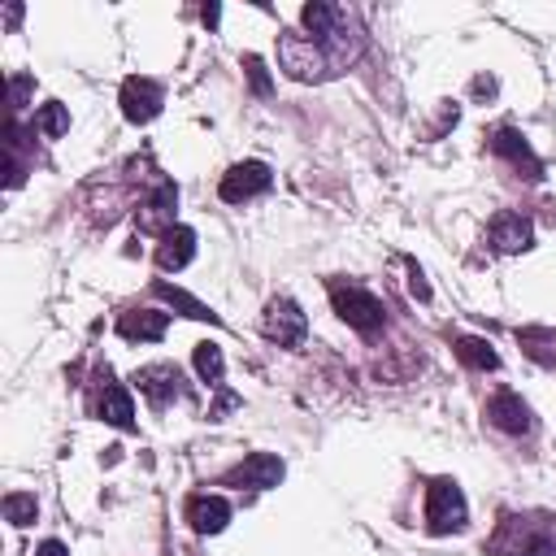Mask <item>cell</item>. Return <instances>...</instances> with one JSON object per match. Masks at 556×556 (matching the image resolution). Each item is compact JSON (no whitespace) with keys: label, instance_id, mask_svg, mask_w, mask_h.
Returning <instances> with one entry per match:
<instances>
[{"label":"cell","instance_id":"6da1fadb","mask_svg":"<svg viewBox=\"0 0 556 556\" xmlns=\"http://www.w3.org/2000/svg\"><path fill=\"white\" fill-rule=\"evenodd\" d=\"M356 56H361V30H356L348 17H339V26L326 30V35H300V30L278 35V65H282L295 83L334 78V74H343Z\"/></svg>","mask_w":556,"mask_h":556},{"label":"cell","instance_id":"7a4b0ae2","mask_svg":"<svg viewBox=\"0 0 556 556\" xmlns=\"http://www.w3.org/2000/svg\"><path fill=\"white\" fill-rule=\"evenodd\" d=\"M330 304H334V313H339L352 330H361V334H374V330H382V321H387L382 300H378L369 287L348 282V278H330Z\"/></svg>","mask_w":556,"mask_h":556},{"label":"cell","instance_id":"3957f363","mask_svg":"<svg viewBox=\"0 0 556 556\" xmlns=\"http://www.w3.org/2000/svg\"><path fill=\"white\" fill-rule=\"evenodd\" d=\"M495 552L504 556H556V526L543 517H504L495 534Z\"/></svg>","mask_w":556,"mask_h":556},{"label":"cell","instance_id":"277c9868","mask_svg":"<svg viewBox=\"0 0 556 556\" xmlns=\"http://www.w3.org/2000/svg\"><path fill=\"white\" fill-rule=\"evenodd\" d=\"M469 521V508H465V495L452 478H434L426 486V526L430 534H452V530H465Z\"/></svg>","mask_w":556,"mask_h":556},{"label":"cell","instance_id":"5b68a950","mask_svg":"<svg viewBox=\"0 0 556 556\" xmlns=\"http://www.w3.org/2000/svg\"><path fill=\"white\" fill-rule=\"evenodd\" d=\"M261 330H265V339H274L278 348H300L304 334H308V317H304V308H300L291 295H274V300L265 304V313H261Z\"/></svg>","mask_w":556,"mask_h":556},{"label":"cell","instance_id":"8992f818","mask_svg":"<svg viewBox=\"0 0 556 556\" xmlns=\"http://www.w3.org/2000/svg\"><path fill=\"white\" fill-rule=\"evenodd\" d=\"M135 387H139V395L152 404V408H169L174 400H182L187 395V387H182V369L178 365H143V369H135V378H130Z\"/></svg>","mask_w":556,"mask_h":556},{"label":"cell","instance_id":"52a82bcc","mask_svg":"<svg viewBox=\"0 0 556 556\" xmlns=\"http://www.w3.org/2000/svg\"><path fill=\"white\" fill-rule=\"evenodd\" d=\"M269 182H274V174H269L265 161H239V165H230V169L222 174V187H217V191H222L226 204H243V200L269 191Z\"/></svg>","mask_w":556,"mask_h":556},{"label":"cell","instance_id":"ba28073f","mask_svg":"<svg viewBox=\"0 0 556 556\" xmlns=\"http://www.w3.org/2000/svg\"><path fill=\"white\" fill-rule=\"evenodd\" d=\"M278 482H282V460L274 452H252L226 473V486H248V491H269Z\"/></svg>","mask_w":556,"mask_h":556},{"label":"cell","instance_id":"9c48e42d","mask_svg":"<svg viewBox=\"0 0 556 556\" xmlns=\"http://www.w3.org/2000/svg\"><path fill=\"white\" fill-rule=\"evenodd\" d=\"M161 104H165V91H161V83L156 78H126L122 83V113H126V122H152L156 113H161Z\"/></svg>","mask_w":556,"mask_h":556},{"label":"cell","instance_id":"30bf717a","mask_svg":"<svg viewBox=\"0 0 556 556\" xmlns=\"http://www.w3.org/2000/svg\"><path fill=\"white\" fill-rule=\"evenodd\" d=\"M486 239H491V248H495V252L513 256V252H526V248L534 243V226H530V217H521V213L504 208V213H495V217H491Z\"/></svg>","mask_w":556,"mask_h":556},{"label":"cell","instance_id":"8fae6325","mask_svg":"<svg viewBox=\"0 0 556 556\" xmlns=\"http://www.w3.org/2000/svg\"><path fill=\"white\" fill-rule=\"evenodd\" d=\"M486 417H491V426H500L504 434H530V430H534V417H530V408H526V400H521L517 391H495V395L486 400Z\"/></svg>","mask_w":556,"mask_h":556},{"label":"cell","instance_id":"7c38bea8","mask_svg":"<svg viewBox=\"0 0 556 556\" xmlns=\"http://www.w3.org/2000/svg\"><path fill=\"white\" fill-rule=\"evenodd\" d=\"M174 208H178V187L174 182H156V191H152V200L135 213V222H139V230H169V226H178L174 222Z\"/></svg>","mask_w":556,"mask_h":556},{"label":"cell","instance_id":"4fadbf2b","mask_svg":"<svg viewBox=\"0 0 556 556\" xmlns=\"http://www.w3.org/2000/svg\"><path fill=\"white\" fill-rule=\"evenodd\" d=\"M187 521H191L195 534H217L230 521V504L222 495H191L187 500Z\"/></svg>","mask_w":556,"mask_h":556},{"label":"cell","instance_id":"5bb4252c","mask_svg":"<svg viewBox=\"0 0 556 556\" xmlns=\"http://www.w3.org/2000/svg\"><path fill=\"white\" fill-rule=\"evenodd\" d=\"M491 152L495 156H508L526 178H543V165H539V156L530 152V143L513 130V126H504V130H495V139H491Z\"/></svg>","mask_w":556,"mask_h":556},{"label":"cell","instance_id":"9a60e30c","mask_svg":"<svg viewBox=\"0 0 556 556\" xmlns=\"http://www.w3.org/2000/svg\"><path fill=\"white\" fill-rule=\"evenodd\" d=\"M165 330H169V313H161V308H130V313L117 317V334L122 339H148V343H156Z\"/></svg>","mask_w":556,"mask_h":556},{"label":"cell","instance_id":"2e32d148","mask_svg":"<svg viewBox=\"0 0 556 556\" xmlns=\"http://www.w3.org/2000/svg\"><path fill=\"white\" fill-rule=\"evenodd\" d=\"M195 256V230L191 226H169L156 243V265L161 269H182Z\"/></svg>","mask_w":556,"mask_h":556},{"label":"cell","instance_id":"e0dca14e","mask_svg":"<svg viewBox=\"0 0 556 556\" xmlns=\"http://www.w3.org/2000/svg\"><path fill=\"white\" fill-rule=\"evenodd\" d=\"M100 417H104L109 426H117V430H130V426H135L130 391H126L122 382H113L109 374H104V391H100Z\"/></svg>","mask_w":556,"mask_h":556},{"label":"cell","instance_id":"ac0fdd59","mask_svg":"<svg viewBox=\"0 0 556 556\" xmlns=\"http://www.w3.org/2000/svg\"><path fill=\"white\" fill-rule=\"evenodd\" d=\"M456 356H460V365H469V369H500V356H495V348L486 343V339H478V334H460L456 339Z\"/></svg>","mask_w":556,"mask_h":556},{"label":"cell","instance_id":"d6986e66","mask_svg":"<svg viewBox=\"0 0 556 556\" xmlns=\"http://www.w3.org/2000/svg\"><path fill=\"white\" fill-rule=\"evenodd\" d=\"M156 295H161L165 304H174V308H182V317H191V321H217V313H213L208 304H200L195 295H187L182 287H169V282H156Z\"/></svg>","mask_w":556,"mask_h":556},{"label":"cell","instance_id":"ffe728a7","mask_svg":"<svg viewBox=\"0 0 556 556\" xmlns=\"http://www.w3.org/2000/svg\"><path fill=\"white\" fill-rule=\"evenodd\" d=\"M35 130H39L43 139H61V135L70 130V113H65V104H61V100L39 104V113H35Z\"/></svg>","mask_w":556,"mask_h":556},{"label":"cell","instance_id":"44dd1931","mask_svg":"<svg viewBox=\"0 0 556 556\" xmlns=\"http://www.w3.org/2000/svg\"><path fill=\"white\" fill-rule=\"evenodd\" d=\"M195 374H200L208 387H222L226 361H222V348H217V343H195Z\"/></svg>","mask_w":556,"mask_h":556},{"label":"cell","instance_id":"7402d4cb","mask_svg":"<svg viewBox=\"0 0 556 556\" xmlns=\"http://www.w3.org/2000/svg\"><path fill=\"white\" fill-rule=\"evenodd\" d=\"M300 17H304L308 35H326V30H334V26H339V17H343V13H339L334 4H326V0H313V4H304V13H300Z\"/></svg>","mask_w":556,"mask_h":556},{"label":"cell","instance_id":"603a6c76","mask_svg":"<svg viewBox=\"0 0 556 556\" xmlns=\"http://www.w3.org/2000/svg\"><path fill=\"white\" fill-rule=\"evenodd\" d=\"M35 513H39V504H35L30 491H9V495H4V517H9L13 526H30Z\"/></svg>","mask_w":556,"mask_h":556},{"label":"cell","instance_id":"cb8c5ba5","mask_svg":"<svg viewBox=\"0 0 556 556\" xmlns=\"http://www.w3.org/2000/svg\"><path fill=\"white\" fill-rule=\"evenodd\" d=\"M243 70H248V78H252V87H256V91L265 96V91H269V74H265V61L248 52V56H243Z\"/></svg>","mask_w":556,"mask_h":556},{"label":"cell","instance_id":"d4e9b609","mask_svg":"<svg viewBox=\"0 0 556 556\" xmlns=\"http://www.w3.org/2000/svg\"><path fill=\"white\" fill-rule=\"evenodd\" d=\"M26 91H30V78H9V96H13V109H22L26 104Z\"/></svg>","mask_w":556,"mask_h":556},{"label":"cell","instance_id":"484cf974","mask_svg":"<svg viewBox=\"0 0 556 556\" xmlns=\"http://www.w3.org/2000/svg\"><path fill=\"white\" fill-rule=\"evenodd\" d=\"M408 287H413V295H417V300H430V287H426V278H421V269H417V265H408Z\"/></svg>","mask_w":556,"mask_h":556},{"label":"cell","instance_id":"4316f807","mask_svg":"<svg viewBox=\"0 0 556 556\" xmlns=\"http://www.w3.org/2000/svg\"><path fill=\"white\" fill-rule=\"evenodd\" d=\"M35 556H70V547H65V543H56V539H48V543H39V547H35Z\"/></svg>","mask_w":556,"mask_h":556},{"label":"cell","instance_id":"83f0119b","mask_svg":"<svg viewBox=\"0 0 556 556\" xmlns=\"http://www.w3.org/2000/svg\"><path fill=\"white\" fill-rule=\"evenodd\" d=\"M217 17H222V9H217V4H208V9H204V22H208V26H217Z\"/></svg>","mask_w":556,"mask_h":556}]
</instances>
